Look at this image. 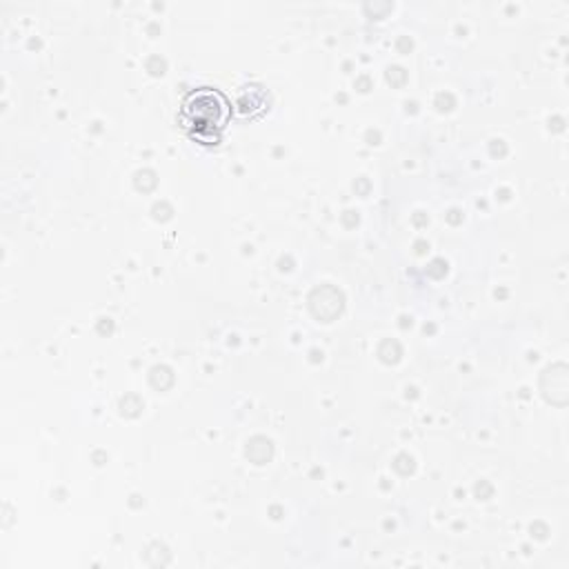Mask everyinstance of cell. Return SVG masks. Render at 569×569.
I'll list each match as a JSON object with an SVG mask.
<instances>
[{
    "instance_id": "obj_1",
    "label": "cell",
    "mask_w": 569,
    "mask_h": 569,
    "mask_svg": "<svg viewBox=\"0 0 569 569\" xmlns=\"http://www.w3.org/2000/svg\"><path fill=\"white\" fill-rule=\"evenodd\" d=\"M231 118V104L227 96L211 87L191 89L178 109L180 127L198 142L213 144L220 140L222 129Z\"/></svg>"
}]
</instances>
